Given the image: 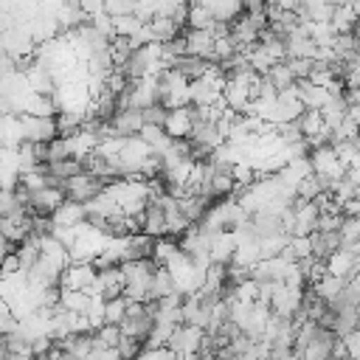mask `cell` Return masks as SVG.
<instances>
[{"instance_id": "ac0fdd59", "label": "cell", "mask_w": 360, "mask_h": 360, "mask_svg": "<svg viewBox=\"0 0 360 360\" xmlns=\"http://www.w3.org/2000/svg\"><path fill=\"white\" fill-rule=\"evenodd\" d=\"M357 278H360V264H357Z\"/></svg>"}, {"instance_id": "4fadbf2b", "label": "cell", "mask_w": 360, "mask_h": 360, "mask_svg": "<svg viewBox=\"0 0 360 360\" xmlns=\"http://www.w3.org/2000/svg\"><path fill=\"white\" fill-rule=\"evenodd\" d=\"M141 115H143V127H166V118H169V110H163L160 104H152V107H146V110H141Z\"/></svg>"}, {"instance_id": "6da1fadb", "label": "cell", "mask_w": 360, "mask_h": 360, "mask_svg": "<svg viewBox=\"0 0 360 360\" xmlns=\"http://www.w3.org/2000/svg\"><path fill=\"white\" fill-rule=\"evenodd\" d=\"M155 312H152V304L149 301H129V307H127V315H124V321L118 323V329H121V335L124 338H132V340H138V343H149V338H152V332H155Z\"/></svg>"}, {"instance_id": "8992f818", "label": "cell", "mask_w": 360, "mask_h": 360, "mask_svg": "<svg viewBox=\"0 0 360 360\" xmlns=\"http://www.w3.org/2000/svg\"><path fill=\"white\" fill-rule=\"evenodd\" d=\"M340 248H343V242H340V231H315V233L309 236L312 262H318V264H326Z\"/></svg>"}, {"instance_id": "9c48e42d", "label": "cell", "mask_w": 360, "mask_h": 360, "mask_svg": "<svg viewBox=\"0 0 360 360\" xmlns=\"http://www.w3.org/2000/svg\"><path fill=\"white\" fill-rule=\"evenodd\" d=\"M270 84H273V90L276 93H287V90H292L298 82H295V76H292V70L287 68V62H276L270 70H267V76H264Z\"/></svg>"}, {"instance_id": "8fae6325", "label": "cell", "mask_w": 360, "mask_h": 360, "mask_svg": "<svg viewBox=\"0 0 360 360\" xmlns=\"http://www.w3.org/2000/svg\"><path fill=\"white\" fill-rule=\"evenodd\" d=\"M93 338H96V349H118V343H121V329L118 326H110V323H104V326H98V329H93Z\"/></svg>"}, {"instance_id": "5b68a950", "label": "cell", "mask_w": 360, "mask_h": 360, "mask_svg": "<svg viewBox=\"0 0 360 360\" xmlns=\"http://www.w3.org/2000/svg\"><path fill=\"white\" fill-rule=\"evenodd\" d=\"M138 219H141V233H146L152 239H166L169 236V231H166V211H163L158 197H149V202H146V208H143V214Z\"/></svg>"}, {"instance_id": "3957f363", "label": "cell", "mask_w": 360, "mask_h": 360, "mask_svg": "<svg viewBox=\"0 0 360 360\" xmlns=\"http://www.w3.org/2000/svg\"><path fill=\"white\" fill-rule=\"evenodd\" d=\"M20 129H22V141H28V143H51L53 138H59L56 115H53V118L20 115Z\"/></svg>"}, {"instance_id": "52a82bcc", "label": "cell", "mask_w": 360, "mask_h": 360, "mask_svg": "<svg viewBox=\"0 0 360 360\" xmlns=\"http://www.w3.org/2000/svg\"><path fill=\"white\" fill-rule=\"evenodd\" d=\"M96 284V270L90 262H70L62 276V290H82L90 292Z\"/></svg>"}, {"instance_id": "2e32d148", "label": "cell", "mask_w": 360, "mask_h": 360, "mask_svg": "<svg viewBox=\"0 0 360 360\" xmlns=\"http://www.w3.org/2000/svg\"><path fill=\"white\" fill-rule=\"evenodd\" d=\"M6 245H8V242H6V239H3V236H0V250H3V248H6Z\"/></svg>"}, {"instance_id": "7c38bea8", "label": "cell", "mask_w": 360, "mask_h": 360, "mask_svg": "<svg viewBox=\"0 0 360 360\" xmlns=\"http://www.w3.org/2000/svg\"><path fill=\"white\" fill-rule=\"evenodd\" d=\"M127 307H129V301H127L124 295H118V298H112V301H104V323L118 326V323L124 321V315H127Z\"/></svg>"}, {"instance_id": "277c9868", "label": "cell", "mask_w": 360, "mask_h": 360, "mask_svg": "<svg viewBox=\"0 0 360 360\" xmlns=\"http://www.w3.org/2000/svg\"><path fill=\"white\" fill-rule=\"evenodd\" d=\"M143 129V115L141 110H118L112 115V121L107 124V138L115 141H127V138H138Z\"/></svg>"}, {"instance_id": "ba28073f", "label": "cell", "mask_w": 360, "mask_h": 360, "mask_svg": "<svg viewBox=\"0 0 360 360\" xmlns=\"http://www.w3.org/2000/svg\"><path fill=\"white\" fill-rule=\"evenodd\" d=\"M183 39H186V53L200 56L208 65H214V45H217V39H214L211 31H191V28H186Z\"/></svg>"}, {"instance_id": "e0dca14e", "label": "cell", "mask_w": 360, "mask_h": 360, "mask_svg": "<svg viewBox=\"0 0 360 360\" xmlns=\"http://www.w3.org/2000/svg\"><path fill=\"white\" fill-rule=\"evenodd\" d=\"M346 360H360V357H346Z\"/></svg>"}, {"instance_id": "7a4b0ae2", "label": "cell", "mask_w": 360, "mask_h": 360, "mask_svg": "<svg viewBox=\"0 0 360 360\" xmlns=\"http://www.w3.org/2000/svg\"><path fill=\"white\" fill-rule=\"evenodd\" d=\"M107 183L93 177V174H79L73 180H68L65 186V202H73V205H90L96 202L101 194H107Z\"/></svg>"}, {"instance_id": "9a60e30c", "label": "cell", "mask_w": 360, "mask_h": 360, "mask_svg": "<svg viewBox=\"0 0 360 360\" xmlns=\"http://www.w3.org/2000/svg\"><path fill=\"white\" fill-rule=\"evenodd\" d=\"M17 326H20V318L14 315V309L8 307V301H3V298H0V335L14 332Z\"/></svg>"}, {"instance_id": "5bb4252c", "label": "cell", "mask_w": 360, "mask_h": 360, "mask_svg": "<svg viewBox=\"0 0 360 360\" xmlns=\"http://www.w3.org/2000/svg\"><path fill=\"white\" fill-rule=\"evenodd\" d=\"M104 14L110 20H121V17H135V3H121V0H110L104 3Z\"/></svg>"}, {"instance_id": "30bf717a", "label": "cell", "mask_w": 360, "mask_h": 360, "mask_svg": "<svg viewBox=\"0 0 360 360\" xmlns=\"http://www.w3.org/2000/svg\"><path fill=\"white\" fill-rule=\"evenodd\" d=\"M166 135L172 138V141H177V138H188L191 135V118H188V110H172L169 112V118H166Z\"/></svg>"}]
</instances>
